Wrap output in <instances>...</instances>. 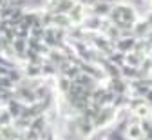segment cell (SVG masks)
Wrapping results in <instances>:
<instances>
[{"label": "cell", "mask_w": 152, "mask_h": 140, "mask_svg": "<svg viewBox=\"0 0 152 140\" xmlns=\"http://www.w3.org/2000/svg\"><path fill=\"white\" fill-rule=\"evenodd\" d=\"M147 42H148V46L152 47V29L148 31V35H147Z\"/></svg>", "instance_id": "obj_1"}]
</instances>
